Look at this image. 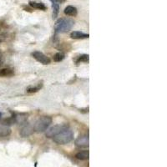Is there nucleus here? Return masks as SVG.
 Returning <instances> with one entry per match:
<instances>
[{"instance_id": "ddd939ff", "label": "nucleus", "mask_w": 167, "mask_h": 167, "mask_svg": "<svg viewBox=\"0 0 167 167\" xmlns=\"http://www.w3.org/2000/svg\"><path fill=\"white\" fill-rule=\"evenodd\" d=\"M14 72L12 69L9 68H4V69H0V77H9L14 75Z\"/></svg>"}, {"instance_id": "f3484780", "label": "nucleus", "mask_w": 167, "mask_h": 167, "mask_svg": "<svg viewBox=\"0 0 167 167\" xmlns=\"http://www.w3.org/2000/svg\"><path fill=\"white\" fill-rule=\"evenodd\" d=\"M41 87H42V84H39L38 86H35V87H29L27 89V92L29 93H35L37 92L38 90H39Z\"/></svg>"}, {"instance_id": "9b49d317", "label": "nucleus", "mask_w": 167, "mask_h": 167, "mask_svg": "<svg viewBox=\"0 0 167 167\" xmlns=\"http://www.w3.org/2000/svg\"><path fill=\"white\" fill-rule=\"evenodd\" d=\"M64 14L68 15V16L75 17L78 14V10L74 6H67L66 8L64 9Z\"/></svg>"}, {"instance_id": "20e7f679", "label": "nucleus", "mask_w": 167, "mask_h": 167, "mask_svg": "<svg viewBox=\"0 0 167 167\" xmlns=\"http://www.w3.org/2000/svg\"><path fill=\"white\" fill-rule=\"evenodd\" d=\"M66 129H68V126L66 124H57V125L49 128V130H47L45 136L48 138H54L55 136H57L58 134H59Z\"/></svg>"}, {"instance_id": "dca6fc26", "label": "nucleus", "mask_w": 167, "mask_h": 167, "mask_svg": "<svg viewBox=\"0 0 167 167\" xmlns=\"http://www.w3.org/2000/svg\"><path fill=\"white\" fill-rule=\"evenodd\" d=\"M64 58H65V55H64L63 53L59 52L57 54H55V56H54V60L55 62H60V61L63 60Z\"/></svg>"}, {"instance_id": "9d476101", "label": "nucleus", "mask_w": 167, "mask_h": 167, "mask_svg": "<svg viewBox=\"0 0 167 167\" xmlns=\"http://www.w3.org/2000/svg\"><path fill=\"white\" fill-rule=\"evenodd\" d=\"M11 134V129L8 125L0 124V137H6Z\"/></svg>"}, {"instance_id": "7ed1b4c3", "label": "nucleus", "mask_w": 167, "mask_h": 167, "mask_svg": "<svg viewBox=\"0 0 167 167\" xmlns=\"http://www.w3.org/2000/svg\"><path fill=\"white\" fill-rule=\"evenodd\" d=\"M52 123V118L49 116H43L35 123L34 129L37 133H42L49 128Z\"/></svg>"}, {"instance_id": "39448f33", "label": "nucleus", "mask_w": 167, "mask_h": 167, "mask_svg": "<svg viewBox=\"0 0 167 167\" xmlns=\"http://www.w3.org/2000/svg\"><path fill=\"white\" fill-rule=\"evenodd\" d=\"M32 56L35 58V59L39 62V63H43L44 65H48L50 63L51 60L49 57H47L46 55L43 54L42 52H39V51H35V52L32 53Z\"/></svg>"}, {"instance_id": "6e6552de", "label": "nucleus", "mask_w": 167, "mask_h": 167, "mask_svg": "<svg viewBox=\"0 0 167 167\" xmlns=\"http://www.w3.org/2000/svg\"><path fill=\"white\" fill-rule=\"evenodd\" d=\"M29 5L32 7L33 9H39V10L45 11L47 9V7L44 3H41V2H37V1H29Z\"/></svg>"}, {"instance_id": "0eeeda50", "label": "nucleus", "mask_w": 167, "mask_h": 167, "mask_svg": "<svg viewBox=\"0 0 167 167\" xmlns=\"http://www.w3.org/2000/svg\"><path fill=\"white\" fill-rule=\"evenodd\" d=\"M35 131V129H34V126L32 124H25L24 126L21 129L20 132V136L22 137H29L31 135H33V133Z\"/></svg>"}, {"instance_id": "f257e3e1", "label": "nucleus", "mask_w": 167, "mask_h": 167, "mask_svg": "<svg viewBox=\"0 0 167 167\" xmlns=\"http://www.w3.org/2000/svg\"><path fill=\"white\" fill-rule=\"evenodd\" d=\"M75 24V21L71 18H60L56 22L55 26V33H66L72 29Z\"/></svg>"}, {"instance_id": "6ab92c4d", "label": "nucleus", "mask_w": 167, "mask_h": 167, "mask_svg": "<svg viewBox=\"0 0 167 167\" xmlns=\"http://www.w3.org/2000/svg\"><path fill=\"white\" fill-rule=\"evenodd\" d=\"M66 0H55V2L58 3H63V2H65Z\"/></svg>"}, {"instance_id": "aec40b11", "label": "nucleus", "mask_w": 167, "mask_h": 167, "mask_svg": "<svg viewBox=\"0 0 167 167\" xmlns=\"http://www.w3.org/2000/svg\"><path fill=\"white\" fill-rule=\"evenodd\" d=\"M2 64H3V62H2V60H1V59H0V66H1V65H2Z\"/></svg>"}, {"instance_id": "a211bd4d", "label": "nucleus", "mask_w": 167, "mask_h": 167, "mask_svg": "<svg viewBox=\"0 0 167 167\" xmlns=\"http://www.w3.org/2000/svg\"><path fill=\"white\" fill-rule=\"evenodd\" d=\"M89 61V55H83L79 56L77 60V63H79V62H88Z\"/></svg>"}, {"instance_id": "4468645a", "label": "nucleus", "mask_w": 167, "mask_h": 167, "mask_svg": "<svg viewBox=\"0 0 167 167\" xmlns=\"http://www.w3.org/2000/svg\"><path fill=\"white\" fill-rule=\"evenodd\" d=\"M52 8H53V18H56L58 17V14L59 13V3H56L55 1H54L52 3Z\"/></svg>"}, {"instance_id": "f8f14e48", "label": "nucleus", "mask_w": 167, "mask_h": 167, "mask_svg": "<svg viewBox=\"0 0 167 167\" xmlns=\"http://www.w3.org/2000/svg\"><path fill=\"white\" fill-rule=\"evenodd\" d=\"M75 157L78 159V160H79V161H86L89 157V150H82V151H79V152H78L75 155Z\"/></svg>"}, {"instance_id": "2eb2a0df", "label": "nucleus", "mask_w": 167, "mask_h": 167, "mask_svg": "<svg viewBox=\"0 0 167 167\" xmlns=\"http://www.w3.org/2000/svg\"><path fill=\"white\" fill-rule=\"evenodd\" d=\"M15 122H17L18 124H24L25 123H26V120H27V118L24 116V115H18V116H16L14 119Z\"/></svg>"}, {"instance_id": "f03ea898", "label": "nucleus", "mask_w": 167, "mask_h": 167, "mask_svg": "<svg viewBox=\"0 0 167 167\" xmlns=\"http://www.w3.org/2000/svg\"><path fill=\"white\" fill-rule=\"evenodd\" d=\"M74 139V133L71 130L66 129L63 130L62 132L58 134L57 136H55L53 140L55 143L59 145H66L69 143L70 141H72Z\"/></svg>"}, {"instance_id": "423d86ee", "label": "nucleus", "mask_w": 167, "mask_h": 167, "mask_svg": "<svg viewBox=\"0 0 167 167\" xmlns=\"http://www.w3.org/2000/svg\"><path fill=\"white\" fill-rule=\"evenodd\" d=\"M89 140L88 136H81L76 139L75 141V145L80 148H85L89 146Z\"/></svg>"}, {"instance_id": "1a4fd4ad", "label": "nucleus", "mask_w": 167, "mask_h": 167, "mask_svg": "<svg viewBox=\"0 0 167 167\" xmlns=\"http://www.w3.org/2000/svg\"><path fill=\"white\" fill-rule=\"evenodd\" d=\"M89 35L88 34H84L83 32L74 31L71 33L70 37L74 39H88Z\"/></svg>"}, {"instance_id": "412c9836", "label": "nucleus", "mask_w": 167, "mask_h": 167, "mask_svg": "<svg viewBox=\"0 0 167 167\" xmlns=\"http://www.w3.org/2000/svg\"><path fill=\"white\" fill-rule=\"evenodd\" d=\"M1 116H2V114L0 113V119H1Z\"/></svg>"}]
</instances>
